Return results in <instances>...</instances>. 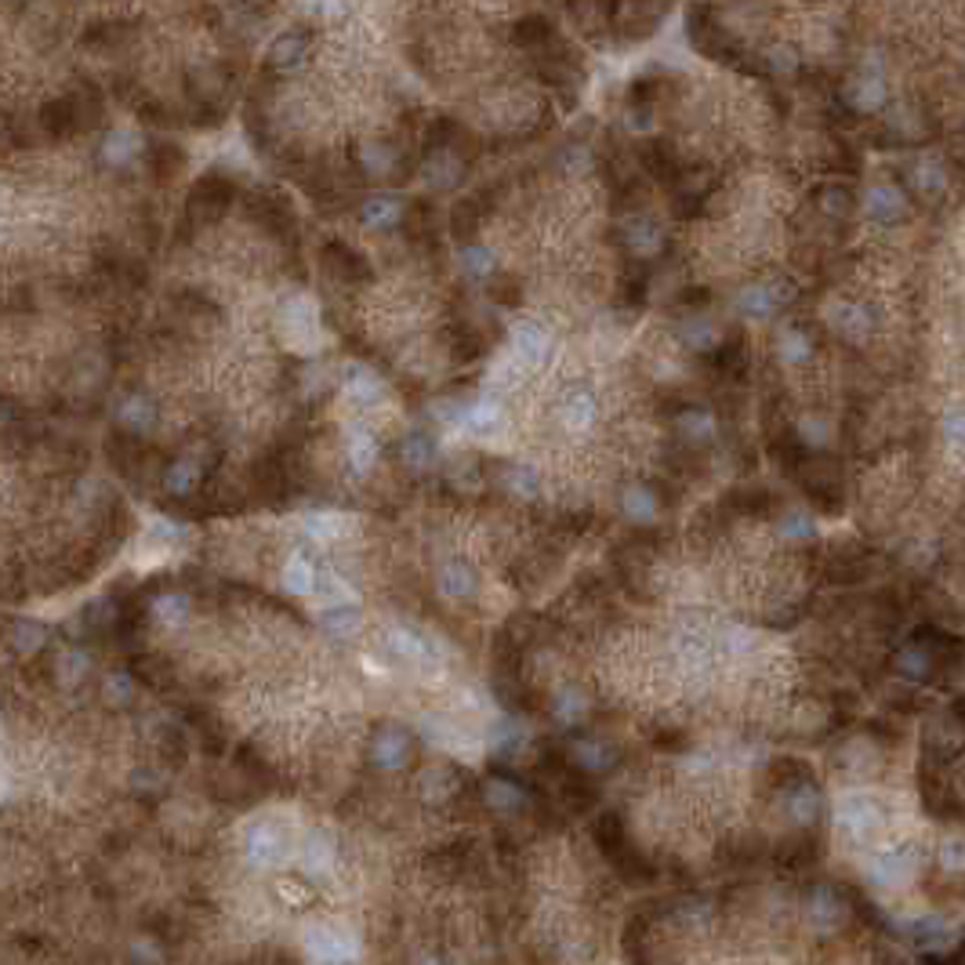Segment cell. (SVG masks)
<instances>
[{"mask_svg":"<svg viewBox=\"0 0 965 965\" xmlns=\"http://www.w3.org/2000/svg\"><path fill=\"white\" fill-rule=\"evenodd\" d=\"M686 37L697 55L723 62V66H734V69H751L745 62V51H740L737 40L726 34V26L719 23V15L708 4H694L686 12Z\"/></svg>","mask_w":965,"mask_h":965,"instance_id":"obj_1","label":"cell"},{"mask_svg":"<svg viewBox=\"0 0 965 965\" xmlns=\"http://www.w3.org/2000/svg\"><path fill=\"white\" fill-rule=\"evenodd\" d=\"M668 12H672V0H613L607 29H613V34L628 40V45H635V40L653 37L668 18Z\"/></svg>","mask_w":965,"mask_h":965,"instance_id":"obj_2","label":"cell"},{"mask_svg":"<svg viewBox=\"0 0 965 965\" xmlns=\"http://www.w3.org/2000/svg\"><path fill=\"white\" fill-rule=\"evenodd\" d=\"M229 204H232V182H229V178H221V175L200 178L193 196H189V211H193L196 218H204V221L218 218Z\"/></svg>","mask_w":965,"mask_h":965,"instance_id":"obj_3","label":"cell"},{"mask_svg":"<svg viewBox=\"0 0 965 965\" xmlns=\"http://www.w3.org/2000/svg\"><path fill=\"white\" fill-rule=\"evenodd\" d=\"M323 265L331 269L334 280L342 283H367L370 280V265L356 247H348L342 240H331L323 247Z\"/></svg>","mask_w":965,"mask_h":965,"instance_id":"obj_4","label":"cell"},{"mask_svg":"<svg viewBox=\"0 0 965 965\" xmlns=\"http://www.w3.org/2000/svg\"><path fill=\"white\" fill-rule=\"evenodd\" d=\"M309 48H313L309 29H288V34H280L269 45V59L265 62H269V69H280V73L299 69L305 55H309Z\"/></svg>","mask_w":965,"mask_h":965,"instance_id":"obj_5","label":"cell"},{"mask_svg":"<svg viewBox=\"0 0 965 965\" xmlns=\"http://www.w3.org/2000/svg\"><path fill=\"white\" fill-rule=\"evenodd\" d=\"M639 161L643 167L650 172L657 182H668L675 186L678 178H683V167H678V153L672 150V142H664V138H650V142L639 150Z\"/></svg>","mask_w":965,"mask_h":965,"instance_id":"obj_6","label":"cell"},{"mask_svg":"<svg viewBox=\"0 0 965 965\" xmlns=\"http://www.w3.org/2000/svg\"><path fill=\"white\" fill-rule=\"evenodd\" d=\"M556 37H559V29L551 26L548 15H523L512 26V45L519 51H526V55H537V51H545Z\"/></svg>","mask_w":965,"mask_h":965,"instance_id":"obj_7","label":"cell"},{"mask_svg":"<svg viewBox=\"0 0 965 965\" xmlns=\"http://www.w3.org/2000/svg\"><path fill=\"white\" fill-rule=\"evenodd\" d=\"M483 221V200H458L450 211V237L458 243H469L475 240V229H480Z\"/></svg>","mask_w":965,"mask_h":965,"instance_id":"obj_8","label":"cell"},{"mask_svg":"<svg viewBox=\"0 0 965 965\" xmlns=\"http://www.w3.org/2000/svg\"><path fill=\"white\" fill-rule=\"evenodd\" d=\"M813 200H816V207L835 221H846L856 211V196L850 186H824V189H816Z\"/></svg>","mask_w":965,"mask_h":965,"instance_id":"obj_9","label":"cell"},{"mask_svg":"<svg viewBox=\"0 0 965 965\" xmlns=\"http://www.w3.org/2000/svg\"><path fill=\"white\" fill-rule=\"evenodd\" d=\"M872 215L883 218V221H900L904 218V196L897 193V189H875L872 193Z\"/></svg>","mask_w":965,"mask_h":965,"instance_id":"obj_10","label":"cell"},{"mask_svg":"<svg viewBox=\"0 0 965 965\" xmlns=\"http://www.w3.org/2000/svg\"><path fill=\"white\" fill-rule=\"evenodd\" d=\"M153 167L161 172V178H172L182 167V153L175 145H161V150H153Z\"/></svg>","mask_w":965,"mask_h":965,"instance_id":"obj_11","label":"cell"},{"mask_svg":"<svg viewBox=\"0 0 965 965\" xmlns=\"http://www.w3.org/2000/svg\"><path fill=\"white\" fill-rule=\"evenodd\" d=\"M48 639V632L40 628V624H23V628H18V635H15V643L23 646V650H37L40 643Z\"/></svg>","mask_w":965,"mask_h":965,"instance_id":"obj_12","label":"cell"}]
</instances>
